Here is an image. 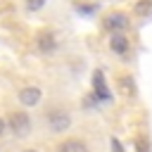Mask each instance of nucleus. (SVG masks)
<instances>
[{
	"label": "nucleus",
	"instance_id": "4",
	"mask_svg": "<svg viewBox=\"0 0 152 152\" xmlns=\"http://www.w3.org/2000/svg\"><path fill=\"white\" fill-rule=\"evenodd\" d=\"M17 97H19V102H21L24 107H36V104L43 100V90L36 88V86H26V88H21V90L17 93Z\"/></svg>",
	"mask_w": 152,
	"mask_h": 152
},
{
	"label": "nucleus",
	"instance_id": "6",
	"mask_svg": "<svg viewBox=\"0 0 152 152\" xmlns=\"http://www.w3.org/2000/svg\"><path fill=\"white\" fill-rule=\"evenodd\" d=\"M57 152H90V150L81 138H66L57 145Z\"/></svg>",
	"mask_w": 152,
	"mask_h": 152
},
{
	"label": "nucleus",
	"instance_id": "12",
	"mask_svg": "<svg viewBox=\"0 0 152 152\" xmlns=\"http://www.w3.org/2000/svg\"><path fill=\"white\" fill-rule=\"evenodd\" d=\"M24 152H38V150H24Z\"/></svg>",
	"mask_w": 152,
	"mask_h": 152
},
{
	"label": "nucleus",
	"instance_id": "3",
	"mask_svg": "<svg viewBox=\"0 0 152 152\" xmlns=\"http://www.w3.org/2000/svg\"><path fill=\"white\" fill-rule=\"evenodd\" d=\"M69 126H71L69 112H64V109H59V112H48V128H50L52 133H64Z\"/></svg>",
	"mask_w": 152,
	"mask_h": 152
},
{
	"label": "nucleus",
	"instance_id": "9",
	"mask_svg": "<svg viewBox=\"0 0 152 152\" xmlns=\"http://www.w3.org/2000/svg\"><path fill=\"white\" fill-rule=\"evenodd\" d=\"M45 5H48V0H24L26 12H40Z\"/></svg>",
	"mask_w": 152,
	"mask_h": 152
},
{
	"label": "nucleus",
	"instance_id": "2",
	"mask_svg": "<svg viewBox=\"0 0 152 152\" xmlns=\"http://www.w3.org/2000/svg\"><path fill=\"white\" fill-rule=\"evenodd\" d=\"M104 28L109 31V33H124V31H128L131 28V19H128V14L126 12H121V10H114V12H109L107 17H104Z\"/></svg>",
	"mask_w": 152,
	"mask_h": 152
},
{
	"label": "nucleus",
	"instance_id": "11",
	"mask_svg": "<svg viewBox=\"0 0 152 152\" xmlns=\"http://www.w3.org/2000/svg\"><path fill=\"white\" fill-rule=\"evenodd\" d=\"M5 131H7V124H5V119H2V116H0V138H2V135H5Z\"/></svg>",
	"mask_w": 152,
	"mask_h": 152
},
{
	"label": "nucleus",
	"instance_id": "1",
	"mask_svg": "<svg viewBox=\"0 0 152 152\" xmlns=\"http://www.w3.org/2000/svg\"><path fill=\"white\" fill-rule=\"evenodd\" d=\"M5 124H7V128H10L17 138H26V135L31 133V116H28L26 112H12Z\"/></svg>",
	"mask_w": 152,
	"mask_h": 152
},
{
	"label": "nucleus",
	"instance_id": "5",
	"mask_svg": "<svg viewBox=\"0 0 152 152\" xmlns=\"http://www.w3.org/2000/svg\"><path fill=\"white\" fill-rule=\"evenodd\" d=\"M109 48L116 52V55H126L128 52V48H131V40L126 38V33H112L109 36Z\"/></svg>",
	"mask_w": 152,
	"mask_h": 152
},
{
	"label": "nucleus",
	"instance_id": "8",
	"mask_svg": "<svg viewBox=\"0 0 152 152\" xmlns=\"http://www.w3.org/2000/svg\"><path fill=\"white\" fill-rule=\"evenodd\" d=\"M135 14H150L152 12V0H138L135 7H133Z\"/></svg>",
	"mask_w": 152,
	"mask_h": 152
},
{
	"label": "nucleus",
	"instance_id": "10",
	"mask_svg": "<svg viewBox=\"0 0 152 152\" xmlns=\"http://www.w3.org/2000/svg\"><path fill=\"white\" fill-rule=\"evenodd\" d=\"M76 10L83 12V14H90V12H95L97 7H95V5H76Z\"/></svg>",
	"mask_w": 152,
	"mask_h": 152
},
{
	"label": "nucleus",
	"instance_id": "7",
	"mask_svg": "<svg viewBox=\"0 0 152 152\" xmlns=\"http://www.w3.org/2000/svg\"><path fill=\"white\" fill-rule=\"evenodd\" d=\"M38 50L40 52H52L55 48H57V36L52 33V31H43V33H38Z\"/></svg>",
	"mask_w": 152,
	"mask_h": 152
}]
</instances>
